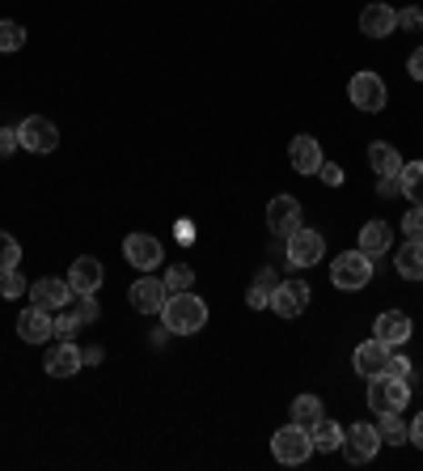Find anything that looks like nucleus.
<instances>
[{
  "instance_id": "f257e3e1",
  "label": "nucleus",
  "mask_w": 423,
  "mask_h": 471,
  "mask_svg": "<svg viewBox=\"0 0 423 471\" xmlns=\"http://www.w3.org/2000/svg\"><path fill=\"white\" fill-rule=\"evenodd\" d=\"M161 323L169 327V335H195V332H204L207 302L195 298L191 289H186V293H169L166 306H161Z\"/></svg>"
},
{
  "instance_id": "b1692460",
  "label": "nucleus",
  "mask_w": 423,
  "mask_h": 471,
  "mask_svg": "<svg viewBox=\"0 0 423 471\" xmlns=\"http://www.w3.org/2000/svg\"><path fill=\"white\" fill-rule=\"evenodd\" d=\"M368 161H373L377 174H402V166H407V161H402V153L394 149V145H381V140H377V145H368Z\"/></svg>"
},
{
  "instance_id": "ea45409f",
  "label": "nucleus",
  "mask_w": 423,
  "mask_h": 471,
  "mask_svg": "<svg viewBox=\"0 0 423 471\" xmlns=\"http://www.w3.org/2000/svg\"><path fill=\"white\" fill-rule=\"evenodd\" d=\"M398 26H407V30H419V26H423V13L415 9V5H411V9H402V13H398Z\"/></svg>"
},
{
  "instance_id": "dca6fc26",
  "label": "nucleus",
  "mask_w": 423,
  "mask_h": 471,
  "mask_svg": "<svg viewBox=\"0 0 423 471\" xmlns=\"http://www.w3.org/2000/svg\"><path fill=\"white\" fill-rule=\"evenodd\" d=\"M30 298H35V306H43V311H64V306L73 302V285H68V281H55V276H43L38 285H30Z\"/></svg>"
},
{
  "instance_id": "423d86ee",
  "label": "nucleus",
  "mask_w": 423,
  "mask_h": 471,
  "mask_svg": "<svg viewBox=\"0 0 423 471\" xmlns=\"http://www.w3.org/2000/svg\"><path fill=\"white\" fill-rule=\"evenodd\" d=\"M17 140H22V149H30V153H51L60 145V128L51 124V119H43V115H30V119L17 124Z\"/></svg>"
},
{
  "instance_id": "7ed1b4c3",
  "label": "nucleus",
  "mask_w": 423,
  "mask_h": 471,
  "mask_svg": "<svg viewBox=\"0 0 423 471\" xmlns=\"http://www.w3.org/2000/svg\"><path fill=\"white\" fill-rule=\"evenodd\" d=\"M411 399V383L407 378H389V374H377L368 378V408L381 416V412H402Z\"/></svg>"
},
{
  "instance_id": "473e14b6",
  "label": "nucleus",
  "mask_w": 423,
  "mask_h": 471,
  "mask_svg": "<svg viewBox=\"0 0 423 471\" xmlns=\"http://www.w3.org/2000/svg\"><path fill=\"white\" fill-rule=\"evenodd\" d=\"M22 293H25V276L17 268L0 272V298H22Z\"/></svg>"
},
{
  "instance_id": "20e7f679",
  "label": "nucleus",
  "mask_w": 423,
  "mask_h": 471,
  "mask_svg": "<svg viewBox=\"0 0 423 471\" xmlns=\"http://www.w3.org/2000/svg\"><path fill=\"white\" fill-rule=\"evenodd\" d=\"M330 281H335V289L356 293V289H364L373 281V260H368L364 251H347V255H338V260L330 263Z\"/></svg>"
},
{
  "instance_id": "f3484780",
  "label": "nucleus",
  "mask_w": 423,
  "mask_h": 471,
  "mask_svg": "<svg viewBox=\"0 0 423 471\" xmlns=\"http://www.w3.org/2000/svg\"><path fill=\"white\" fill-rule=\"evenodd\" d=\"M127 298H132V306L140 314H161V306H166V285H161V281H153V276H145V281H136L132 285V293H127Z\"/></svg>"
},
{
  "instance_id": "c9c22d12",
  "label": "nucleus",
  "mask_w": 423,
  "mask_h": 471,
  "mask_svg": "<svg viewBox=\"0 0 423 471\" xmlns=\"http://www.w3.org/2000/svg\"><path fill=\"white\" fill-rule=\"evenodd\" d=\"M386 374H389V378H407V383H411V361L402 357V353H394V348H389V361H386Z\"/></svg>"
},
{
  "instance_id": "9d476101",
  "label": "nucleus",
  "mask_w": 423,
  "mask_h": 471,
  "mask_svg": "<svg viewBox=\"0 0 423 471\" xmlns=\"http://www.w3.org/2000/svg\"><path fill=\"white\" fill-rule=\"evenodd\" d=\"M338 450H347L351 463H368L377 450H381V434H377V425H351L347 434H343V446Z\"/></svg>"
},
{
  "instance_id": "1a4fd4ad",
  "label": "nucleus",
  "mask_w": 423,
  "mask_h": 471,
  "mask_svg": "<svg viewBox=\"0 0 423 471\" xmlns=\"http://www.w3.org/2000/svg\"><path fill=\"white\" fill-rule=\"evenodd\" d=\"M347 94H351V102L360 107V111H381L386 107V81L377 73H356L351 77V86H347Z\"/></svg>"
},
{
  "instance_id": "a19ab883",
  "label": "nucleus",
  "mask_w": 423,
  "mask_h": 471,
  "mask_svg": "<svg viewBox=\"0 0 423 471\" xmlns=\"http://www.w3.org/2000/svg\"><path fill=\"white\" fill-rule=\"evenodd\" d=\"M407 73H411L415 81H423V47L411 51V60H407Z\"/></svg>"
},
{
  "instance_id": "ddd939ff",
  "label": "nucleus",
  "mask_w": 423,
  "mask_h": 471,
  "mask_svg": "<svg viewBox=\"0 0 423 471\" xmlns=\"http://www.w3.org/2000/svg\"><path fill=\"white\" fill-rule=\"evenodd\" d=\"M360 30L368 38H389L394 30H398V13L389 9L386 0H377V5H364L360 13Z\"/></svg>"
},
{
  "instance_id": "f03ea898",
  "label": "nucleus",
  "mask_w": 423,
  "mask_h": 471,
  "mask_svg": "<svg viewBox=\"0 0 423 471\" xmlns=\"http://www.w3.org/2000/svg\"><path fill=\"white\" fill-rule=\"evenodd\" d=\"M271 455H276L279 463H288V467H301L309 455H314V437H309V429L305 425H284V429H276V437H271Z\"/></svg>"
},
{
  "instance_id": "a211bd4d",
  "label": "nucleus",
  "mask_w": 423,
  "mask_h": 471,
  "mask_svg": "<svg viewBox=\"0 0 423 471\" xmlns=\"http://www.w3.org/2000/svg\"><path fill=\"white\" fill-rule=\"evenodd\" d=\"M288 158H292V170L297 174H317L322 170V145H317L314 137H292V149H288Z\"/></svg>"
},
{
  "instance_id": "2f4dec72",
  "label": "nucleus",
  "mask_w": 423,
  "mask_h": 471,
  "mask_svg": "<svg viewBox=\"0 0 423 471\" xmlns=\"http://www.w3.org/2000/svg\"><path fill=\"white\" fill-rule=\"evenodd\" d=\"M68 311H73L81 323H97V314H102L94 293H76V302H68Z\"/></svg>"
},
{
  "instance_id": "f704fd0d",
  "label": "nucleus",
  "mask_w": 423,
  "mask_h": 471,
  "mask_svg": "<svg viewBox=\"0 0 423 471\" xmlns=\"http://www.w3.org/2000/svg\"><path fill=\"white\" fill-rule=\"evenodd\" d=\"M402 234H407V238H419V242H423V204H415V209L402 217Z\"/></svg>"
},
{
  "instance_id": "f8f14e48",
  "label": "nucleus",
  "mask_w": 423,
  "mask_h": 471,
  "mask_svg": "<svg viewBox=\"0 0 423 471\" xmlns=\"http://www.w3.org/2000/svg\"><path fill=\"white\" fill-rule=\"evenodd\" d=\"M373 335H377V340H381L386 348H402L407 340H411V319H407L402 311H386V314H377Z\"/></svg>"
},
{
  "instance_id": "393cba45",
  "label": "nucleus",
  "mask_w": 423,
  "mask_h": 471,
  "mask_svg": "<svg viewBox=\"0 0 423 471\" xmlns=\"http://www.w3.org/2000/svg\"><path fill=\"white\" fill-rule=\"evenodd\" d=\"M309 437H314V450H322V455H330V450L343 446V429H338L335 421H327V416L309 429Z\"/></svg>"
},
{
  "instance_id": "a878e982",
  "label": "nucleus",
  "mask_w": 423,
  "mask_h": 471,
  "mask_svg": "<svg viewBox=\"0 0 423 471\" xmlns=\"http://www.w3.org/2000/svg\"><path fill=\"white\" fill-rule=\"evenodd\" d=\"M292 421L305 425V429H314V425L322 421V399L317 395H297L292 399Z\"/></svg>"
},
{
  "instance_id": "2eb2a0df",
  "label": "nucleus",
  "mask_w": 423,
  "mask_h": 471,
  "mask_svg": "<svg viewBox=\"0 0 423 471\" xmlns=\"http://www.w3.org/2000/svg\"><path fill=\"white\" fill-rule=\"evenodd\" d=\"M386 361H389V348L381 344V340H364L356 353H351V365H356V374L360 378H377V374H386Z\"/></svg>"
},
{
  "instance_id": "4468645a",
  "label": "nucleus",
  "mask_w": 423,
  "mask_h": 471,
  "mask_svg": "<svg viewBox=\"0 0 423 471\" xmlns=\"http://www.w3.org/2000/svg\"><path fill=\"white\" fill-rule=\"evenodd\" d=\"M17 335H22L25 344H43V340H51V335H55L51 311H43V306H25V311L17 314Z\"/></svg>"
},
{
  "instance_id": "9b49d317",
  "label": "nucleus",
  "mask_w": 423,
  "mask_h": 471,
  "mask_svg": "<svg viewBox=\"0 0 423 471\" xmlns=\"http://www.w3.org/2000/svg\"><path fill=\"white\" fill-rule=\"evenodd\" d=\"M267 225H271V234L288 238L297 225H301V204H297V196H276L271 204H267Z\"/></svg>"
},
{
  "instance_id": "37998d69",
  "label": "nucleus",
  "mask_w": 423,
  "mask_h": 471,
  "mask_svg": "<svg viewBox=\"0 0 423 471\" xmlns=\"http://www.w3.org/2000/svg\"><path fill=\"white\" fill-rule=\"evenodd\" d=\"M81 357H85V365H97V361H102V348H85Z\"/></svg>"
},
{
  "instance_id": "0eeeda50",
  "label": "nucleus",
  "mask_w": 423,
  "mask_h": 471,
  "mask_svg": "<svg viewBox=\"0 0 423 471\" xmlns=\"http://www.w3.org/2000/svg\"><path fill=\"white\" fill-rule=\"evenodd\" d=\"M123 255H127V263L136 272H153L166 260V251H161V242L153 234H127L123 238Z\"/></svg>"
},
{
  "instance_id": "4be33fe9",
  "label": "nucleus",
  "mask_w": 423,
  "mask_h": 471,
  "mask_svg": "<svg viewBox=\"0 0 423 471\" xmlns=\"http://www.w3.org/2000/svg\"><path fill=\"white\" fill-rule=\"evenodd\" d=\"M377 434H381V442H386V446H407V442H411V425L402 421V412H381Z\"/></svg>"
},
{
  "instance_id": "58836bf2",
  "label": "nucleus",
  "mask_w": 423,
  "mask_h": 471,
  "mask_svg": "<svg viewBox=\"0 0 423 471\" xmlns=\"http://www.w3.org/2000/svg\"><path fill=\"white\" fill-rule=\"evenodd\" d=\"M317 179H322L327 187H338V183H343V170H338L335 161H322V170H317Z\"/></svg>"
},
{
  "instance_id": "4c0bfd02",
  "label": "nucleus",
  "mask_w": 423,
  "mask_h": 471,
  "mask_svg": "<svg viewBox=\"0 0 423 471\" xmlns=\"http://www.w3.org/2000/svg\"><path fill=\"white\" fill-rule=\"evenodd\" d=\"M13 149H22V140H17V128H0V158H9Z\"/></svg>"
},
{
  "instance_id": "cd10ccee",
  "label": "nucleus",
  "mask_w": 423,
  "mask_h": 471,
  "mask_svg": "<svg viewBox=\"0 0 423 471\" xmlns=\"http://www.w3.org/2000/svg\"><path fill=\"white\" fill-rule=\"evenodd\" d=\"M402 196L411 200V204H423V161L402 166Z\"/></svg>"
},
{
  "instance_id": "6e6552de",
  "label": "nucleus",
  "mask_w": 423,
  "mask_h": 471,
  "mask_svg": "<svg viewBox=\"0 0 423 471\" xmlns=\"http://www.w3.org/2000/svg\"><path fill=\"white\" fill-rule=\"evenodd\" d=\"M305 306H309V285H305V281H279L267 311H276L279 319H297Z\"/></svg>"
},
{
  "instance_id": "39448f33",
  "label": "nucleus",
  "mask_w": 423,
  "mask_h": 471,
  "mask_svg": "<svg viewBox=\"0 0 423 471\" xmlns=\"http://www.w3.org/2000/svg\"><path fill=\"white\" fill-rule=\"evenodd\" d=\"M284 242H288V263L292 268H314V263L327 255V238L317 234V230H305V225H297Z\"/></svg>"
},
{
  "instance_id": "5701e85b",
  "label": "nucleus",
  "mask_w": 423,
  "mask_h": 471,
  "mask_svg": "<svg viewBox=\"0 0 423 471\" xmlns=\"http://www.w3.org/2000/svg\"><path fill=\"white\" fill-rule=\"evenodd\" d=\"M394 263H398V276H407V281H423V242L419 238H411L407 247H398Z\"/></svg>"
},
{
  "instance_id": "412c9836",
  "label": "nucleus",
  "mask_w": 423,
  "mask_h": 471,
  "mask_svg": "<svg viewBox=\"0 0 423 471\" xmlns=\"http://www.w3.org/2000/svg\"><path fill=\"white\" fill-rule=\"evenodd\" d=\"M389 238H394V234H389L386 221H368L360 230V251L368 255V260H381V255L389 251Z\"/></svg>"
},
{
  "instance_id": "c85d7f7f",
  "label": "nucleus",
  "mask_w": 423,
  "mask_h": 471,
  "mask_svg": "<svg viewBox=\"0 0 423 471\" xmlns=\"http://www.w3.org/2000/svg\"><path fill=\"white\" fill-rule=\"evenodd\" d=\"M17 263H22V242L0 230V272H9V268H17Z\"/></svg>"
},
{
  "instance_id": "72a5a7b5",
  "label": "nucleus",
  "mask_w": 423,
  "mask_h": 471,
  "mask_svg": "<svg viewBox=\"0 0 423 471\" xmlns=\"http://www.w3.org/2000/svg\"><path fill=\"white\" fill-rule=\"evenodd\" d=\"M51 327H55V335H60V340H73L76 327H81V319H76V314L68 311V306H64V311L55 314V319H51Z\"/></svg>"
},
{
  "instance_id": "e433bc0d",
  "label": "nucleus",
  "mask_w": 423,
  "mask_h": 471,
  "mask_svg": "<svg viewBox=\"0 0 423 471\" xmlns=\"http://www.w3.org/2000/svg\"><path fill=\"white\" fill-rule=\"evenodd\" d=\"M377 191L381 196H402V174H377Z\"/></svg>"
},
{
  "instance_id": "bb28decb",
  "label": "nucleus",
  "mask_w": 423,
  "mask_h": 471,
  "mask_svg": "<svg viewBox=\"0 0 423 471\" xmlns=\"http://www.w3.org/2000/svg\"><path fill=\"white\" fill-rule=\"evenodd\" d=\"M276 276L271 272H258V281H254L250 285V293H246V302H250L254 311H267V306H271V293H276Z\"/></svg>"
},
{
  "instance_id": "6ab92c4d",
  "label": "nucleus",
  "mask_w": 423,
  "mask_h": 471,
  "mask_svg": "<svg viewBox=\"0 0 423 471\" xmlns=\"http://www.w3.org/2000/svg\"><path fill=\"white\" fill-rule=\"evenodd\" d=\"M68 285H73V293H97V289H102V263H97L94 255H81V260L68 268Z\"/></svg>"
},
{
  "instance_id": "79ce46f5",
  "label": "nucleus",
  "mask_w": 423,
  "mask_h": 471,
  "mask_svg": "<svg viewBox=\"0 0 423 471\" xmlns=\"http://www.w3.org/2000/svg\"><path fill=\"white\" fill-rule=\"evenodd\" d=\"M411 442L423 450V412H419V416H415V425H411Z\"/></svg>"
},
{
  "instance_id": "aec40b11",
  "label": "nucleus",
  "mask_w": 423,
  "mask_h": 471,
  "mask_svg": "<svg viewBox=\"0 0 423 471\" xmlns=\"http://www.w3.org/2000/svg\"><path fill=\"white\" fill-rule=\"evenodd\" d=\"M85 357H81V348L76 344H55L47 353V374L51 378H73V374H81Z\"/></svg>"
},
{
  "instance_id": "7c9ffc66",
  "label": "nucleus",
  "mask_w": 423,
  "mask_h": 471,
  "mask_svg": "<svg viewBox=\"0 0 423 471\" xmlns=\"http://www.w3.org/2000/svg\"><path fill=\"white\" fill-rule=\"evenodd\" d=\"M25 47V26L0 22V51H22Z\"/></svg>"
},
{
  "instance_id": "c756f323",
  "label": "nucleus",
  "mask_w": 423,
  "mask_h": 471,
  "mask_svg": "<svg viewBox=\"0 0 423 471\" xmlns=\"http://www.w3.org/2000/svg\"><path fill=\"white\" fill-rule=\"evenodd\" d=\"M161 285H166V293H186V289L195 285V272L186 268V263H178V268H169V272H166Z\"/></svg>"
}]
</instances>
